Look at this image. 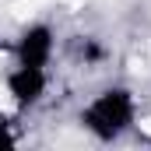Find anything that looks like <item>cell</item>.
Returning <instances> with one entry per match:
<instances>
[{
    "label": "cell",
    "instance_id": "6da1fadb",
    "mask_svg": "<svg viewBox=\"0 0 151 151\" xmlns=\"http://www.w3.org/2000/svg\"><path fill=\"white\" fill-rule=\"evenodd\" d=\"M141 119V102L134 95V88L127 84H106L99 88L81 109H77V123L81 130L99 141V144H116L123 141Z\"/></svg>",
    "mask_w": 151,
    "mask_h": 151
},
{
    "label": "cell",
    "instance_id": "7a4b0ae2",
    "mask_svg": "<svg viewBox=\"0 0 151 151\" xmlns=\"http://www.w3.org/2000/svg\"><path fill=\"white\" fill-rule=\"evenodd\" d=\"M56 49H60V35L49 21H28L14 42H11V63H21V67H39V70H49L53 60H56Z\"/></svg>",
    "mask_w": 151,
    "mask_h": 151
},
{
    "label": "cell",
    "instance_id": "3957f363",
    "mask_svg": "<svg viewBox=\"0 0 151 151\" xmlns=\"http://www.w3.org/2000/svg\"><path fill=\"white\" fill-rule=\"evenodd\" d=\"M49 70H39V67H21V63H11L4 70V91H7V102L18 109V113H32L46 102L49 95Z\"/></svg>",
    "mask_w": 151,
    "mask_h": 151
},
{
    "label": "cell",
    "instance_id": "277c9868",
    "mask_svg": "<svg viewBox=\"0 0 151 151\" xmlns=\"http://www.w3.org/2000/svg\"><path fill=\"white\" fill-rule=\"evenodd\" d=\"M77 56L84 60V67H99V63H106L109 49H106L95 35H77Z\"/></svg>",
    "mask_w": 151,
    "mask_h": 151
},
{
    "label": "cell",
    "instance_id": "5b68a950",
    "mask_svg": "<svg viewBox=\"0 0 151 151\" xmlns=\"http://www.w3.org/2000/svg\"><path fill=\"white\" fill-rule=\"evenodd\" d=\"M21 144V130H18V119L11 113H0V151H14Z\"/></svg>",
    "mask_w": 151,
    "mask_h": 151
}]
</instances>
